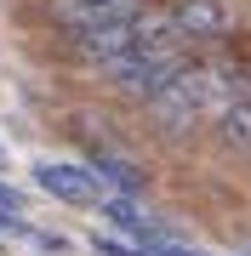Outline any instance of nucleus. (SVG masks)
I'll return each instance as SVG.
<instances>
[{
	"mask_svg": "<svg viewBox=\"0 0 251 256\" xmlns=\"http://www.w3.org/2000/svg\"><path fill=\"white\" fill-rule=\"evenodd\" d=\"M137 126L149 131L160 148H188V142H194L205 131V74H200V63H188L160 97L143 102Z\"/></svg>",
	"mask_w": 251,
	"mask_h": 256,
	"instance_id": "obj_1",
	"label": "nucleus"
},
{
	"mask_svg": "<svg viewBox=\"0 0 251 256\" xmlns=\"http://www.w3.org/2000/svg\"><path fill=\"white\" fill-rule=\"evenodd\" d=\"M18 205H23V194L0 182V222H12V216H18Z\"/></svg>",
	"mask_w": 251,
	"mask_h": 256,
	"instance_id": "obj_9",
	"label": "nucleus"
},
{
	"mask_svg": "<svg viewBox=\"0 0 251 256\" xmlns=\"http://www.w3.org/2000/svg\"><path fill=\"white\" fill-rule=\"evenodd\" d=\"M0 171H6V148H0Z\"/></svg>",
	"mask_w": 251,
	"mask_h": 256,
	"instance_id": "obj_10",
	"label": "nucleus"
},
{
	"mask_svg": "<svg viewBox=\"0 0 251 256\" xmlns=\"http://www.w3.org/2000/svg\"><path fill=\"white\" fill-rule=\"evenodd\" d=\"M92 171L103 188H114V200H137L149 188V171L131 165V154H120V148H92Z\"/></svg>",
	"mask_w": 251,
	"mask_h": 256,
	"instance_id": "obj_5",
	"label": "nucleus"
},
{
	"mask_svg": "<svg viewBox=\"0 0 251 256\" xmlns=\"http://www.w3.org/2000/svg\"><path fill=\"white\" fill-rule=\"evenodd\" d=\"M171 34H177V46H188L194 57L234 46L245 34L240 0H171Z\"/></svg>",
	"mask_w": 251,
	"mask_h": 256,
	"instance_id": "obj_3",
	"label": "nucleus"
},
{
	"mask_svg": "<svg viewBox=\"0 0 251 256\" xmlns=\"http://www.w3.org/2000/svg\"><path fill=\"white\" fill-rule=\"evenodd\" d=\"M245 171H251V165H245Z\"/></svg>",
	"mask_w": 251,
	"mask_h": 256,
	"instance_id": "obj_11",
	"label": "nucleus"
},
{
	"mask_svg": "<svg viewBox=\"0 0 251 256\" xmlns=\"http://www.w3.org/2000/svg\"><path fill=\"white\" fill-rule=\"evenodd\" d=\"M35 188L52 194L57 205H75V210H103V182L86 160H35Z\"/></svg>",
	"mask_w": 251,
	"mask_h": 256,
	"instance_id": "obj_4",
	"label": "nucleus"
},
{
	"mask_svg": "<svg viewBox=\"0 0 251 256\" xmlns=\"http://www.w3.org/2000/svg\"><path fill=\"white\" fill-rule=\"evenodd\" d=\"M92 245H97L103 256H143V250H131V245H126V239H109V234H97V239H92Z\"/></svg>",
	"mask_w": 251,
	"mask_h": 256,
	"instance_id": "obj_8",
	"label": "nucleus"
},
{
	"mask_svg": "<svg viewBox=\"0 0 251 256\" xmlns=\"http://www.w3.org/2000/svg\"><path fill=\"white\" fill-rule=\"evenodd\" d=\"M103 216H114L126 234H137V239H143V250L154 245V222L137 210V200H114V194H109V200H103Z\"/></svg>",
	"mask_w": 251,
	"mask_h": 256,
	"instance_id": "obj_7",
	"label": "nucleus"
},
{
	"mask_svg": "<svg viewBox=\"0 0 251 256\" xmlns=\"http://www.w3.org/2000/svg\"><path fill=\"white\" fill-rule=\"evenodd\" d=\"M205 137H211V148L223 160H245L251 165V102H234V108H223L205 126Z\"/></svg>",
	"mask_w": 251,
	"mask_h": 256,
	"instance_id": "obj_6",
	"label": "nucleus"
},
{
	"mask_svg": "<svg viewBox=\"0 0 251 256\" xmlns=\"http://www.w3.org/2000/svg\"><path fill=\"white\" fill-rule=\"evenodd\" d=\"M188 63H200V57L188 52V46H177V40H171V46L131 52V57H120V63H109L92 86H97V92H109L114 102H126V108H143V102L160 97V92H166V86H171Z\"/></svg>",
	"mask_w": 251,
	"mask_h": 256,
	"instance_id": "obj_2",
	"label": "nucleus"
}]
</instances>
